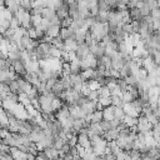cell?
Segmentation results:
<instances>
[{
  "instance_id": "obj_1",
  "label": "cell",
  "mask_w": 160,
  "mask_h": 160,
  "mask_svg": "<svg viewBox=\"0 0 160 160\" xmlns=\"http://www.w3.org/2000/svg\"><path fill=\"white\" fill-rule=\"evenodd\" d=\"M89 54H90V50H89V48L85 45V42L78 45V48H76V50H75V55H76V58H78L79 60H84Z\"/></svg>"
},
{
  "instance_id": "obj_2",
  "label": "cell",
  "mask_w": 160,
  "mask_h": 160,
  "mask_svg": "<svg viewBox=\"0 0 160 160\" xmlns=\"http://www.w3.org/2000/svg\"><path fill=\"white\" fill-rule=\"evenodd\" d=\"M142 68L148 71V74L152 72V71L156 69V65H155V62H154V60H152V56H151V55H149L148 58L142 59Z\"/></svg>"
},
{
  "instance_id": "obj_3",
  "label": "cell",
  "mask_w": 160,
  "mask_h": 160,
  "mask_svg": "<svg viewBox=\"0 0 160 160\" xmlns=\"http://www.w3.org/2000/svg\"><path fill=\"white\" fill-rule=\"evenodd\" d=\"M122 110H124V114L125 115H128V116H131V118H138L140 114L136 111V109H135V106L131 104V102H129V104H124V106H122Z\"/></svg>"
},
{
  "instance_id": "obj_4",
  "label": "cell",
  "mask_w": 160,
  "mask_h": 160,
  "mask_svg": "<svg viewBox=\"0 0 160 160\" xmlns=\"http://www.w3.org/2000/svg\"><path fill=\"white\" fill-rule=\"evenodd\" d=\"M44 152L48 155V158H49L50 160H58V159L60 158V152H59V150H56L52 145L46 146V148L44 149Z\"/></svg>"
},
{
  "instance_id": "obj_5",
  "label": "cell",
  "mask_w": 160,
  "mask_h": 160,
  "mask_svg": "<svg viewBox=\"0 0 160 160\" xmlns=\"http://www.w3.org/2000/svg\"><path fill=\"white\" fill-rule=\"evenodd\" d=\"M114 111H115V106L110 105L102 109V120L105 121H111L114 120Z\"/></svg>"
},
{
  "instance_id": "obj_6",
  "label": "cell",
  "mask_w": 160,
  "mask_h": 160,
  "mask_svg": "<svg viewBox=\"0 0 160 160\" xmlns=\"http://www.w3.org/2000/svg\"><path fill=\"white\" fill-rule=\"evenodd\" d=\"M45 35L49 36V38H51V39L58 38V36L60 35V26H59V25H50V26L46 29Z\"/></svg>"
},
{
  "instance_id": "obj_7",
  "label": "cell",
  "mask_w": 160,
  "mask_h": 160,
  "mask_svg": "<svg viewBox=\"0 0 160 160\" xmlns=\"http://www.w3.org/2000/svg\"><path fill=\"white\" fill-rule=\"evenodd\" d=\"M78 48V42L74 38H69L64 40V50L65 51H75Z\"/></svg>"
},
{
  "instance_id": "obj_8",
  "label": "cell",
  "mask_w": 160,
  "mask_h": 160,
  "mask_svg": "<svg viewBox=\"0 0 160 160\" xmlns=\"http://www.w3.org/2000/svg\"><path fill=\"white\" fill-rule=\"evenodd\" d=\"M54 15H56L54 8H42V11H41V18H42V19L50 20Z\"/></svg>"
},
{
  "instance_id": "obj_9",
  "label": "cell",
  "mask_w": 160,
  "mask_h": 160,
  "mask_svg": "<svg viewBox=\"0 0 160 160\" xmlns=\"http://www.w3.org/2000/svg\"><path fill=\"white\" fill-rule=\"evenodd\" d=\"M111 105L115 106V108H122L124 106V101H122L121 96L111 95Z\"/></svg>"
},
{
  "instance_id": "obj_10",
  "label": "cell",
  "mask_w": 160,
  "mask_h": 160,
  "mask_svg": "<svg viewBox=\"0 0 160 160\" xmlns=\"http://www.w3.org/2000/svg\"><path fill=\"white\" fill-rule=\"evenodd\" d=\"M124 116H125V114H124L122 108H115V111H114V120L121 122L122 119H124Z\"/></svg>"
},
{
  "instance_id": "obj_11",
  "label": "cell",
  "mask_w": 160,
  "mask_h": 160,
  "mask_svg": "<svg viewBox=\"0 0 160 160\" xmlns=\"http://www.w3.org/2000/svg\"><path fill=\"white\" fill-rule=\"evenodd\" d=\"M101 120H102V111L95 110L91 114V122H100Z\"/></svg>"
},
{
  "instance_id": "obj_12",
  "label": "cell",
  "mask_w": 160,
  "mask_h": 160,
  "mask_svg": "<svg viewBox=\"0 0 160 160\" xmlns=\"http://www.w3.org/2000/svg\"><path fill=\"white\" fill-rule=\"evenodd\" d=\"M41 21H42L41 15H31V26L32 28H36V26L41 25Z\"/></svg>"
},
{
  "instance_id": "obj_13",
  "label": "cell",
  "mask_w": 160,
  "mask_h": 160,
  "mask_svg": "<svg viewBox=\"0 0 160 160\" xmlns=\"http://www.w3.org/2000/svg\"><path fill=\"white\" fill-rule=\"evenodd\" d=\"M98 92H99V96H100V98H110V96H111L110 90L108 89V86H101V88L98 90Z\"/></svg>"
},
{
  "instance_id": "obj_14",
  "label": "cell",
  "mask_w": 160,
  "mask_h": 160,
  "mask_svg": "<svg viewBox=\"0 0 160 160\" xmlns=\"http://www.w3.org/2000/svg\"><path fill=\"white\" fill-rule=\"evenodd\" d=\"M71 22H72V19H71L70 16H68V18L60 20V29H62V28H70Z\"/></svg>"
},
{
  "instance_id": "obj_15",
  "label": "cell",
  "mask_w": 160,
  "mask_h": 160,
  "mask_svg": "<svg viewBox=\"0 0 160 160\" xmlns=\"http://www.w3.org/2000/svg\"><path fill=\"white\" fill-rule=\"evenodd\" d=\"M121 99H122L124 104H129V102H131V101L134 100V98L131 96V94H130L129 91H124L122 95H121Z\"/></svg>"
},
{
  "instance_id": "obj_16",
  "label": "cell",
  "mask_w": 160,
  "mask_h": 160,
  "mask_svg": "<svg viewBox=\"0 0 160 160\" xmlns=\"http://www.w3.org/2000/svg\"><path fill=\"white\" fill-rule=\"evenodd\" d=\"M99 92H98V90H91L90 91V94L88 95V99L89 100H91V101H98L99 100Z\"/></svg>"
},
{
  "instance_id": "obj_17",
  "label": "cell",
  "mask_w": 160,
  "mask_h": 160,
  "mask_svg": "<svg viewBox=\"0 0 160 160\" xmlns=\"http://www.w3.org/2000/svg\"><path fill=\"white\" fill-rule=\"evenodd\" d=\"M98 101H99L104 108L110 106V105H111V96H110V98H99Z\"/></svg>"
},
{
  "instance_id": "obj_18",
  "label": "cell",
  "mask_w": 160,
  "mask_h": 160,
  "mask_svg": "<svg viewBox=\"0 0 160 160\" xmlns=\"http://www.w3.org/2000/svg\"><path fill=\"white\" fill-rule=\"evenodd\" d=\"M36 160H50L48 158V155L44 152V150H39L36 154Z\"/></svg>"
},
{
  "instance_id": "obj_19",
  "label": "cell",
  "mask_w": 160,
  "mask_h": 160,
  "mask_svg": "<svg viewBox=\"0 0 160 160\" xmlns=\"http://www.w3.org/2000/svg\"><path fill=\"white\" fill-rule=\"evenodd\" d=\"M68 144L71 146V148H74V146H76L78 145V135H72L70 139H69V141H68Z\"/></svg>"
},
{
  "instance_id": "obj_20",
  "label": "cell",
  "mask_w": 160,
  "mask_h": 160,
  "mask_svg": "<svg viewBox=\"0 0 160 160\" xmlns=\"http://www.w3.org/2000/svg\"><path fill=\"white\" fill-rule=\"evenodd\" d=\"M95 156H96V155H95L94 152H88V151H86L85 155L82 156V160H95Z\"/></svg>"
},
{
  "instance_id": "obj_21",
  "label": "cell",
  "mask_w": 160,
  "mask_h": 160,
  "mask_svg": "<svg viewBox=\"0 0 160 160\" xmlns=\"http://www.w3.org/2000/svg\"><path fill=\"white\" fill-rule=\"evenodd\" d=\"M26 160H36V156L28 152V154H26Z\"/></svg>"
},
{
  "instance_id": "obj_22",
  "label": "cell",
  "mask_w": 160,
  "mask_h": 160,
  "mask_svg": "<svg viewBox=\"0 0 160 160\" xmlns=\"http://www.w3.org/2000/svg\"><path fill=\"white\" fill-rule=\"evenodd\" d=\"M141 160H151L148 155H141Z\"/></svg>"
},
{
  "instance_id": "obj_23",
  "label": "cell",
  "mask_w": 160,
  "mask_h": 160,
  "mask_svg": "<svg viewBox=\"0 0 160 160\" xmlns=\"http://www.w3.org/2000/svg\"><path fill=\"white\" fill-rule=\"evenodd\" d=\"M2 42H4V38H2V35L0 34V45H1Z\"/></svg>"
},
{
  "instance_id": "obj_24",
  "label": "cell",
  "mask_w": 160,
  "mask_h": 160,
  "mask_svg": "<svg viewBox=\"0 0 160 160\" xmlns=\"http://www.w3.org/2000/svg\"><path fill=\"white\" fill-rule=\"evenodd\" d=\"M158 106H159V108H160V96H159V98H158Z\"/></svg>"
}]
</instances>
